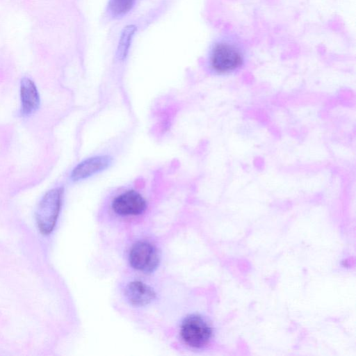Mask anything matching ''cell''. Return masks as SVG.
Here are the masks:
<instances>
[{
    "instance_id": "6da1fadb",
    "label": "cell",
    "mask_w": 356,
    "mask_h": 356,
    "mask_svg": "<svg viewBox=\"0 0 356 356\" xmlns=\"http://www.w3.org/2000/svg\"><path fill=\"white\" fill-rule=\"evenodd\" d=\"M209 65L218 74H227L238 69L243 63V50L236 42L222 40L216 43L209 54Z\"/></svg>"
},
{
    "instance_id": "7a4b0ae2",
    "label": "cell",
    "mask_w": 356,
    "mask_h": 356,
    "mask_svg": "<svg viewBox=\"0 0 356 356\" xmlns=\"http://www.w3.org/2000/svg\"><path fill=\"white\" fill-rule=\"evenodd\" d=\"M62 197V188H54L46 193L40 202L36 211V220L42 233L49 234L52 230L59 213Z\"/></svg>"
},
{
    "instance_id": "3957f363",
    "label": "cell",
    "mask_w": 356,
    "mask_h": 356,
    "mask_svg": "<svg viewBox=\"0 0 356 356\" xmlns=\"http://www.w3.org/2000/svg\"><path fill=\"white\" fill-rule=\"evenodd\" d=\"M180 334L186 344L192 348H200L209 342L212 329L200 316L191 315L183 321Z\"/></svg>"
},
{
    "instance_id": "277c9868",
    "label": "cell",
    "mask_w": 356,
    "mask_h": 356,
    "mask_svg": "<svg viewBox=\"0 0 356 356\" xmlns=\"http://www.w3.org/2000/svg\"><path fill=\"white\" fill-rule=\"evenodd\" d=\"M129 261L134 269L149 273L157 268L159 257L157 250L153 245L145 241H138L131 247Z\"/></svg>"
},
{
    "instance_id": "5b68a950",
    "label": "cell",
    "mask_w": 356,
    "mask_h": 356,
    "mask_svg": "<svg viewBox=\"0 0 356 356\" xmlns=\"http://www.w3.org/2000/svg\"><path fill=\"white\" fill-rule=\"evenodd\" d=\"M111 208L115 213L122 216H138L145 211L147 202L138 192L128 190L113 200Z\"/></svg>"
},
{
    "instance_id": "8992f818",
    "label": "cell",
    "mask_w": 356,
    "mask_h": 356,
    "mask_svg": "<svg viewBox=\"0 0 356 356\" xmlns=\"http://www.w3.org/2000/svg\"><path fill=\"white\" fill-rule=\"evenodd\" d=\"M112 163L108 155H98L87 158L78 163L71 172V179L81 181L107 169Z\"/></svg>"
},
{
    "instance_id": "52a82bcc",
    "label": "cell",
    "mask_w": 356,
    "mask_h": 356,
    "mask_svg": "<svg viewBox=\"0 0 356 356\" xmlns=\"http://www.w3.org/2000/svg\"><path fill=\"white\" fill-rule=\"evenodd\" d=\"M124 295L127 301L134 307L146 306L156 298L154 290L138 280L132 281L126 286Z\"/></svg>"
},
{
    "instance_id": "ba28073f",
    "label": "cell",
    "mask_w": 356,
    "mask_h": 356,
    "mask_svg": "<svg viewBox=\"0 0 356 356\" xmlns=\"http://www.w3.org/2000/svg\"><path fill=\"white\" fill-rule=\"evenodd\" d=\"M20 97L21 111L24 115H29L38 110L40 106V95L34 82L24 77L21 81Z\"/></svg>"
},
{
    "instance_id": "9c48e42d",
    "label": "cell",
    "mask_w": 356,
    "mask_h": 356,
    "mask_svg": "<svg viewBox=\"0 0 356 356\" xmlns=\"http://www.w3.org/2000/svg\"><path fill=\"white\" fill-rule=\"evenodd\" d=\"M136 31V27L134 25H128L123 29L117 50V56L120 60H124L127 57Z\"/></svg>"
},
{
    "instance_id": "30bf717a",
    "label": "cell",
    "mask_w": 356,
    "mask_h": 356,
    "mask_svg": "<svg viewBox=\"0 0 356 356\" xmlns=\"http://www.w3.org/2000/svg\"><path fill=\"white\" fill-rule=\"evenodd\" d=\"M136 0H109L108 9L109 14L114 18H120L126 15L132 9Z\"/></svg>"
}]
</instances>
